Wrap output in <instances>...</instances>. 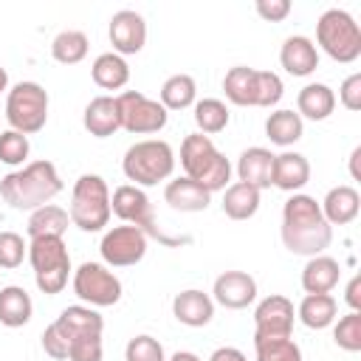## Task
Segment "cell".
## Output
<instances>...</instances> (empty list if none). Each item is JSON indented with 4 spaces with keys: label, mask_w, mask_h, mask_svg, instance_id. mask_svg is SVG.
I'll list each match as a JSON object with an SVG mask.
<instances>
[{
    "label": "cell",
    "mask_w": 361,
    "mask_h": 361,
    "mask_svg": "<svg viewBox=\"0 0 361 361\" xmlns=\"http://www.w3.org/2000/svg\"><path fill=\"white\" fill-rule=\"evenodd\" d=\"M333 240V226L310 195H290L282 206V243L290 254L319 257Z\"/></svg>",
    "instance_id": "1"
},
{
    "label": "cell",
    "mask_w": 361,
    "mask_h": 361,
    "mask_svg": "<svg viewBox=\"0 0 361 361\" xmlns=\"http://www.w3.org/2000/svg\"><path fill=\"white\" fill-rule=\"evenodd\" d=\"M62 192V178L51 161H31L0 180V197L20 212H34Z\"/></svg>",
    "instance_id": "2"
},
{
    "label": "cell",
    "mask_w": 361,
    "mask_h": 361,
    "mask_svg": "<svg viewBox=\"0 0 361 361\" xmlns=\"http://www.w3.org/2000/svg\"><path fill=\"white\" fill-rule=\"evenodd\" d=\"M180 166H183L186 178L197 180L209 192L226 189V183L231 178L228 158L203 133H192V135L183 138V144H180Z\"/></svg>",
    "instance_id": "3"
},
{
    "label": "cell",
    "mask_w": 361,
    "mask_h": 361,
    "mask_svg": "<svg viewBox=\"0 0 361 361\" xmlns=\"http://www.w3.org/2000/svg\"><path fill=\"white\" fill-rule=\"evenodd\" d=\"M121 169L130 180H135V186H155L172 175L175 152L166 141H158V138L135 141L133 147H127Z\"/></svg>",
    "instance_id": "4"
},
{
    "label": "cell",
    "mask_w": 361,
    "mask_h": 361,
    "mask_svg": "<svg viewBox=\"0 0 361 361\" xmlns=\"http://www.w3.org/2000/svg\"><path fill=\"white\" fill-rule=\"evenodd\" d=\"M28 262L34 268L37 288L48 296L62 293L71 274V254L62 237H37L28 243Z\"/></svg>",
    "instance_id": "5"
},
{
    "label": "cell",
    "mask_w": 361,
    "mask_h": 361,
    "mask_svg": "<svg viewBox=\"0 0 361 361\" xmlns=\"http://www.w3.org/2000/svg\"><path fill=\"white\" fill-rule=\"evenodd\" d=\"M68 217L82 231H102L110 220V189L102 175H82L71 192Z\"/></svg>",
    "instance_id": "6"
},
{
    "label": "cell",
    "mask_w": 361,
    "mask_h": 361,
    "mask_svg": "<svg viewBox=\"0 0 361 361\" xmlns=\"http://www.w3.org/2000/svg\"><path fill=\"white\" fill-rule=\"evenodd\" d=\"M316 42L336 62H355L361 56V28L344 8H327L319 17Z\"/></svg>",
    "instance_id": "7"
},
{
    "label": "cell",
    "mask_w": 361,
    "mask_h": 361,
    "mask_svg": "<svg viewBox=\"0 0 361 361\" xmlns=\"http://www.w3.org/2000/svg\"><path fill=\"white\" fill-rule=\"evenodd\" d=\"M6 118L11 124V130L31 135L39 133L48 121V93L42 85L37 82H17L8 90L6 99Z\"/></svg>",
    "instance_id": "8"
},
{
    "label": "cell",
    "mask_w": 361,
    "mask_h": 361,
    "mask_svg": "<svg viewBox=\"0 0 361 361\" xmlns=\"http://www.w3.org/2000/svg\"><path fill=\"white\" fill-rule=\"evenodd\" d=\"M118 104V116H121V130L135 133V135H149L166 127L169 110L158 102L144 96L141 90H124L121 96H116Z\"/></svg>",
    "instance_id": "9"
},
{
    "label": "cell",
    "mask_w": 361,
    "mask_h": 361,
    "mask_svg": "<svg viewBox=\"0 0 361 361\" xmlns=\"http://www.w3.org/2000/svg\"><path fill=\"white\" fill-rule=\"evenodd\" d=\"M73 293L90 307H113L121 299V279L102 262H82L73 271Z\"/></svg>",
    "instance_id": "10"
},
{
    "label": "cell",
    "mask_w": 361,
    "mask_h": 361,
    "mask_svg": "<svg viewBox=\"0 0 361 361\" xmlns=\"http://www.w3.org/2000/svg\"><path fill=\"white\" fill-rule=\"evenodd\" d=\"M110 212H113L118 220H124V223L141 228L147 237H155V240H161V243H172V240L155 226L152 203H149V197H147L135 183H121V186H116V192H113V197H110Z\"/></svg>",
    "instance_id": "11"
},
{
    "label": "cell",
    "mask_w": 361,
    "mask_h": 361,
    "mask_svg": "<svg viewBox=\"0 0 361 361\" xmlns=\"http://www.w3.org/2000/svg\"><path fill=\"white\" fill-rule=\"evenodd\" d=\"M147 240H149V237H147L141 228L124 223V226H113L110 231H104L99 251H102V259H104L107 265H113V268H127V265H135V262L144 259V254H147Z\"/></svg>",
    "instance_id": "12"
},
{
    "label": "cell",
    "mask_w": 361,
    "mask_h": 361,
    "mask_svg": "<svg viewBox=\"0 0 361 361\" xmlns=\"http://www.w3.org/2000/svg\"><path fill=\"white\" fill-rule=\"evenodd\" d=\"M293 330V302L288 296L271 293L254 310V338H290Z\"/></svg>",
    "instance_id": "13"
},
{
    "label": "cell",
    "mask_w": 361,
    "mask_h": 361,
    "mask_svg": "<svg viewBox=\"0 0 361 361\" xmlns=\"http://www.w3.org/2000/svg\"><path fill=\"white\" fill-rule=\"evenodd\" d=\"M110 45L113 54L127 56V54H138L147 42V23L138 11L133 8H121L110 17Z\"/></svg>",
    "instance_id": "14"
},
{
    "label": "cell",
    "mask_w": 361,
    "mask_h": 361,
    "mask_svg": "<svg viewBox=\"0 0 361 361\" xmlns=\"http://www.w3.org/2000/svg\"><path fill=\"white\" fill-rule=\"evenodd\" d=\"M214 302L228 310H243L257 299V282L245 271H226L214 279Z\"/></svg>",
    "instance_id": "15"
},
{
    "label": "cell",
    "mask_w": 361,
    "mask_h": 361,
    "mask_svg": "<svg viewBox=\"0 0 361 361\" xmlns=\"http://www.w3.org/2000/svg\"><path fill=\"white\" fill-rule=\"evenodd\" d=\"M237 178L254 189H268L274 180V152L265 147H248L237 158Z\"/></svg>",
    "instance_id": "16"
},
{
    "label": "cell",
    "mask_w": 361,
    "mask_h": 361,
    "mask_svg": "<svg viewBox=\"0 0 361 361\" xmlns=\"http://www.w3.org/2000/svg\"><path fill=\"white\" fill-rule=\"evenodd\" d=\"M172 313L186 327H206L214 316V302H212L209 293L189 288V290H180L172 299Z\"/></svg>",
    "instance_id": "17"
},
{
    "label": "cell",
    "mask_w": 361,
    "mask_h": 361,
    "mask_svg": "<svg viewBox=\"0 0 361 361\" xmlns=\"http://www.w3.org/2000/svg\"><path fill=\"white\" fill-rule=\"evenodd\" d=\"M279 62L290 76H310L319 68V51L307 37L296 34V37H288L282 42Z\"/></svg>",
    "instance_id": "18"
},
{
    "label": "cell",
    "mask_w": 361,
    "mask_h": 361,
    "mask_svg": "<svg viewBox=\"0 0 361 361\" xmlns=\"http://www.w3.org/2000/svg\"><path fill=\"white\" fill-rule=\"evenodd\" d=\"M82 124L96 138H107L116 130H121V116H118L116 96H96V99H90V104L82 113Z\"/></svg>",
    "instance_id": "19"
},
{
    "label": "cell",
    "mask_w": 361,
    "mask_h": 361,
    "mask_svg": "<svg viewBox=\"0 0 361 361\" xmlns=\"http://www.w3.org/2000/svg\"><path fill=\"white\" fill-rule=\"evenodd\" d=\"M54 324L59 327V333L65 336V341L79 338V336H93V333L102 336V330H104V319L90 305H71V307H65L56 316Z\"/></svg>",
    "instance_id": "20"
},
{
    "label": "cell",
    "mask_w": 361,
    "mask_h": 361,
    "mask_svg": "<svg viewBox=\"0 0 361 361\" xmlns=\"http://www.w3.org/2000/svg\"><path fill=\"white\" fill-rule=\"evenodd\" d=\"M307 180H310V164L302 152L274 155V180H271V186L296 195Z\"/></svg>",
    "instance_id": "21"
},
{
    "label": "cell",
    "mask_w": 361,
    "mask_h": 361,
    "mask_svg": "<svg viewBox=\"0 0 361 361\" xmlns=\"http://www.w3.org/2000/svg\"><path fill=\"white\" fill-rule=\"evenodd\" d=\"M164 200L175 209V212H203L212 203V192L203 189L197 180L192 178H175L166 183L164 189Z\"/></svg>",
    "instance_id": "22"
},
{
    "label": "cell",
    "mask_w": 361,
    "mask_h": 361,
    "mask_svg": "<svg viewBox=\"0 0 361 361\" xmlns=\"http://www.w3.org/2000/svg\"><path fill=\"white\" fill-rule=\"evenodd\" d=\"M322 206V214L330 226H347L358 217V209H361V197L353 186H333L324 200L319 203Z\"/></svg>",
    "instance_id": "23"
},
{
    "label": "cell",
    "mask_w": 361,
    "mask_h": 361,
    "mask_svg": "<svg viewBox=\"0 0 361 361\" xmlns=\"http://www.w3.org/2000/svg\"><path fill=\"white\" fill-rule=\"evenodd\" d=\"M333 110H336V93L322 82L305 85L296 96V113L310 121H324Z\"/></svg>",
    "instance_id": "24"
},
{
    "label": "cell",
    "mask_w": 361,
    "mask_h": 361,
    "mask_svg": "<svg viewBox=\"0 0 361 361\" xmlns=\"http://www.w3.org/2000/svg\"><path fill=\"white\" fill-rule=\"evenodd\" d=\"M338 262L333 257H310L307 265L302 268V288L305 293H330L336 285H338Z\"/></svg>",
    "instance_id": "25"
},
{
    "label": "cell",
    "mask_w": 361,
    "mask_h": 361,
    "mask_svg": "<svg viewBox=\"0 0 361 361\" xmlns=\"http://www.w3.org/2000/svg\"><path fill=\"white\" fill-rule=\"evenodd\" d=\"M31 313H34V302L25 288H20V285L0 288V324L23 327L31 322Z\"/></svg>",
    "instance_id": "26"
},
{
    "label": "cell",
    "mask_w": 361,
    "mask_h": 361,
    "mask_svg": "<svg viewBox=\"0 0 361 361\" xmlns=\"http://www.w3.org/2000/svg\"><path fill=\"white\" fill-rule=\"evenodd\" d=\"M90 76L99 87L104 90H118L130 82V65L124 62V56L107 51V54H99L90 65Z\"/></svg>",
    "instance_id": "27"
},
{
    "label": "cell",
    "mask_w": 361,
    "mask_h": 361,
    "mask_svg": "<svg viewBox=\"0 0 361 361\" xmlns=\"http://www.w3.org/2000/svg\"><path fill=\"white\" fill-rule=\"evenodd\" d=\"M259 209V189L237 180L223 192V214L231 220H248Z\"/></svg>",
    "instance_id": "28"
},
{
    "label": "cell",
    "mask_w": 361,
    "mask_h": 361,
    "mask_svg": "<svg viewBox=\"0 0 361 361\" xmlns=\"http://www.w3.org/2000/svg\"><path fill=\"white\" fill-rule=\"evenodd\" d=\"M336 310H338V305H336V299L330 293H307L296 313H299V322L305 327L324 330V327H330L336 322Z\"/></svg>",
    "instance_id": "29"
},
{
    "label": "cell",
    "mask_w": 361,
    "mask_h": 361,
    "mask_svg": "<svg viewBox=\"0 0 361 361\" xmlns=\"http://www.w3.org/2000/svg\"><path fill=\"white\" fill-rule=\"evenodd\" d=\"M68 223H71V217H68L65 209H59L54 203H45V206L31 212L25 228H28L31 240H37V237H62L68 231Z\"/></svg>",
    "instance_id": "30"
},
{
    "label": "cell",
    "mask_w": 361,
    "mask_h": 361,
    "mask_svg": "<svg viewBox=\"0 0 361 361\" xmlns=\"http://www.w3.org/2000/svg\"><path fill=\"white\" fill-rule=\"evenodd\" d=\"M302 116L293 113V110H274L268 118H265V135L271 138V144H279V147H290L302 138Z\"/></svg>",
    "instance_id": "31"
},
{
    "label": "cell",
    "mask_w": 361,
    "mask_h": 361,
    "mask_svg": "<svg viewBox=\"0 0 361 361\" xmlns=\"http://www.w3.org/2000/svg\"><path fill=\"white\" fill-rule=\"evenodd\" d=\"M254 68H245V65H237L226 73L223 79V90H226V99L237 107H254Z\"/></svg>",
    "instance_id": "32"
},
{
    "label": "cell",
    "mask_w": 361,
    "mask_h": 361,
    "mask_svg": "<svg viewBox=\"0 0 361 361\" xmlns=\"http://www.w3.org/2000/svg\"><path fill=\"white\" fill-rule=\"evenodd\" d=\"M195 96H197V85L189 73H175L161 85V104L166 110H183L195 104Z\"/></svg>",
    "instance_id": "33"
},
{
    "label": "cell",
    "mask_w": 361,
    "mask_h": 361,
    "mask_svg": "<svg viewBox=\"0 0 361 361\" xmlns=\"http://www.w3.org/2000/svg\"><path fill=\"white\" fill-rule=\"evenodd\" d=\"M51 56L59 62V65H76L87 56V37L82 31H59L51 42Z\"/></svg>",
    "instance_id": "34"
},
{
    "label": "cell",
    "mask_w": 361,
    "mask_h": 361,
    "mask_svg": "<svg viewBox=\"0 0 361 361\" xmlns=\"http://www.w3.org/2000/svg\"><path fill=\"white\" fill-rule=\"evenodd\" d=\"M195 124L203 135L223 133L228 127V107L220 99H200L195 102Z\"/></svg>",
    "instance_id": "35"
},
{
    "label": "cell",
    "mask_w": 361,
    "mask_h": 361,
    "mask_svg": "<svg viewBox=\"0 0 361 361\" xmlns=\"http://www.w3.org/2000/svg\"><path fill=\"white\" fill-rule=\"evenodd\" d=\"M257 361H302V350L293 338H254Z\"/></svg>",
    "instance_id": "36"
},
{
    "label": "cell",
    "mask_w": 361,
    "mask_h": 361,
    "mask_svg": "<svg viewBox=\"0 0 361 361\" xmlns=\"http://www.w3.org/2000/svg\"><path fill=\"white\" fill-rule=\"evenodd\" d=\"M282 79L274 71L254 73V107H274L282 99Z\"/></svg>",
    "instance_id": "37"
},
{
    "label": "cell",
    "mask_w": 361,
    "mask_h": 361,
    "mask_svg": "<svg viewBox=\"0 0 361 361\" xmlns=\"http://www.w3.org/2000/svg\"><path fill=\"white\" fill-rule=\"evenodd\" d=\"M333 341L347 353L361 350V313L358 310H350L347 316L338 319V324L333 327Z\"/></svg>",
    "instance_id": "38"
},
{
    "label": "cell",
    "mask_w": 361,
    "mask_h": 361,
    "mask_svg": "<svg viewBox=\"0 0 361 361\" xmlns=\"http://www.w3.org/2000/svg\"><path fill=\"white\" fill-rule=\"evenodd\" d=\"M31 152V144H28V135L17 133V130H6L0 133V161L8 164V166H20Z\"/></svg>",
    "instance_id": "39"
},
{
    "label": "cell",
    "mask_w": 361,
    "mask_h": 361,
    "mask_svg": "<svg viewBox=\"0 0 361 361\" xmlns=\"http://www.w3.org/2000/svg\"><path fill=\"white\" fill-rule=\"evenodd\" d=\"M28 257V243L17 231H0V268H17Z\"/></svg>",
    "instance_id": "40"
},
{
    "label": "cell",
    "mask_w": 361,
    "mask_h": 361,
    "mask_svg": "<svg viewBox=\"0 0 361 361\" xmlns=\"http://www.w3.org/2000/svg\"><path fill=\"white\" fill-rule=\"evenodd\" d=\"M124 361H166L164 347L152 336H135L124 347Z\"/></svg>",
    "instance_id": "41"
},
{
    "label": "cell",
    "mask_w": 361,
    "mask_h": 361,
    "mask_svg": "<svg viewBox=\"0 0 361 361\" xmlns=\"http://www.w3.org/2000/svg\"><path fill=\"white\" fill-rule=\"evenodd\" d=\"M68 361H102V336H79L68 341Z\"/></svg>",
    "instance_id": "42"
},
{
    "label": "cell",
    "mask_w": 361,
    "mask_h": 361,
    "mask_svg": "<svg viewBox=\"0 0 361 361\" xmlns=\"http://www.w3.org/2000/svg\"><path fill=\"white\" fill-rule=\"evenodd\" d=\"M42 350H45V355H51L56 361H68V341L54 322L42 330Z\"/></svg>",
    "instance_id": "43"
},
{
    "label": "cell",
    "mask_w": 361,
    "mask_h": 361,
    "mask_svg": "<svg viewBox=\"0 0 361 361\" xmlns=\"http://www.w3.org/2000/svg\"><path fill=\"white\" fill-rule=\"evenodd\" d=\"M338 102L347 110H361V73H350L338 87Z\"/></svg>",
    "instance_id": "44"
},
{
    "label": "cell",
    "mask_w": 361,
    "mask_h": 361,
    "mask_svg": "<svg viewBox=\"0 0 361 361\" xmlns=\"http://www.w3.org/2000/svg\"><path fill=\"white\" fill-rule=\"evenodd\" d=\"M257 14L268 23H282L290 14V0H257L254 3Z\"/></svg>",
    "instance_id": "45"
},
{
    "label": "cell",
    "mask_w": 361,
    "mask_h": 361,
    "mask_svg": "<svg viewBox=\"0 0 361 361\" xmlns=\"http://www.w3.org/2000/svg\"><path fill=\"white\" fill-rule=\"evenodd\" d=\"M344 299H347V305H350L353 310H361V276H358V274L347 282V293H344Z\"/></svg>",
    "instance_id": "46"
},
{
    "label": "cell",
    "mask_w": 361,
    "mask_h": 361,
    "mask_svg": "<svg viewBox=\"0 0 361 361\" xmlns=\"http://www.w3.org/2000/svg\"><path fill=\"white\" fill-rule=\"evenodd\" d=\"M209 361H248L237 347H217L212 355H209Z\"/></svg>",
    "instance_id": "47"
},
{
    "label": "cell",
    "mask_w": 361,
    "mask_h": 361,
    "mask_svg": "<svg viewBox=\"0 0 361 361\" xmlns=\"http://www.w3.org/2000/svg\"><path fill=\"white\" fill-rule=\"evenodd\" d=\"M358 158H361V147H355L353 149V155H350V172H353V178L358 180L361 175H358Z\"/></svg>",
    "instance_id": "48"
},
{
    "label": "cell",
    "mask_w": 361,
    "mask_h": 361,
    "mask_svg": "<svg viewBox=\"0 0 361 361\" xmlns=\"http://www.w3.org/2000/svg\"><path fill=\"white\" fill-rule=\"evenodd\" d=\"M169 361H200V358H197L195 353H189V350H178V353H175Z\"/></svg>",
    "instance_id": "49"
},
{
    "label": "cell",
    "mask_w": 361,
    "mask_h": 361,
    "mask_svg": "<svg viewBox=\"0 0 361 361\" xmlns=\"http://www.w3.org/2000/svg\"><path fill=\"white\" fill-rule=\"evenodd\" d=\"M6 87H8V73H6V68L0 65V93H3Z\"/></svg>",
    "instance_id": "50"
}]
</instances>
